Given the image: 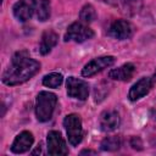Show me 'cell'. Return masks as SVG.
I'll use <instances>...</instances> for the list:
<instances>
[{"instance_id": "6da1fadb", "label": "cell", "mask_w": 156, "mask_h": 156, "mask_svg": "<svg viewBox=\"0 0 156 156\" xmlns=\"http://www.w3.org/2000/svg\"><path fill=\"white\" fill-rule=\"evenodd\" d=\"M40 69V63L30 58L26 50L17 51L12 60L11 65L2 73V82L6 85H18L27 80H29L33 76H35Z\"/></svg>"}, {"instance_id": "7a4b0ae2", "label": "cell", "mask_w": 156, "mask_h": 156, "mask_svg": "<svg viewBox=\"0 0 156 156\" xmlns=\"http://www.w3.org/2000/svg\"><path fill=\"white\" fill-rule=\"evenodd\" d=\"M57 104V98L54 93L40 91L35 101V116L39 122H48L55 111Z\"/></svg>"}, {"instance_id": "3957f363", "label": "cell", "mask_w": 156, "mask_h": 156, "mask_svg": "<svg viewBox=\"0 0 156 156\" xmlns=\"http://www.w3.org/2000/svg\"><path fill=\"white\" fill-rule=\"evenodd\" d=\"M63 127L66 129L68 141L72 146H77L83 139V128L80 117L77 113H69L63 119Z\"/></svg>"}, {"instance_id": "277c9868", "label": "cell", "mask_w": 156, "mask_h": 156, "mask_svg": "<svg viewBox=\"0 0 156 156\" xmlns=\"http://www.w3.org/2000/svg\"><path fill=\"white\" fill-rule=\"evenodd\" d=\"M94 37V32L88 24L83 22H74L72 23L65 34V41H76V43H83L85 40H89Z\"/></svg>"}, {"instance_id": "5b68a950", "label": "cell", "mask_w": 156, "mask_h": 156, "mask_svg": "<svg viewBox=\"0 0 156 156\" xmlns=\"http://www.w3.org/2000/svg\"><path fill=\"white\" fill-rule=\"evenodd\" d=\"M67 94L68 96L78 100H85L89 95V85L83 79H78L76 77H68L66 82Z\"/></svg>"}, {"instance_id": "8992f818", "label": "cell", "mask_w": 156, "mask_h": 156, "mask_svg": "<svg viewBox=\"0 0 156 156\" xmlns=\"http://www.w3.org/2000/svg\"><path fill=\"white\" fill-rule=\"evenodd\" d=\"M115 63V57L113 56H101L93 58L89 61L82 69V76L83 77H91L96 74L98 72H101L102 69L112 66Z\"/></svg>"}, {"instance_id": "52a82bcc", "label": "cell", "mask_w": 156, "mask_h": 156, "mask_svg": "<svg viewBox=\"0 0 156 156\" xmlns=\"http://www.w3.org/2000/svg\"><path fill=\"white\" fill-rule=\"evenodd\" d=\"M48 152L52 156L68 154V147L60 132L51 130L48 133Z\"/></svg>"}, {"instance_id": "ba28073f", "label": "cell", "mask_w": 156, "mask_h": 156, "mask_svg": "<svg viewBox=\"0 0 156 156\" xmlns=\"http://www.w3.org/2000/svg\"><path fill=\"white\" fill-rule=\"evenodd\" d=\"M108 35L118 40L129 39L133 35V26L126 20H117L110 26Z\"/></svg>"}, {"instance_id": "9c48e42d", "label": "cell", "mask_w": 156, "mask_h": 156, "mask_svg": "<svg viewBox=\"0 0 156 156\" xmlns=\"http://www.w3.org/2000/svg\"><path fill=\"white\" fill-rule=\"evenodd\" d=\"M35 6H37L35 0H20L13 5L12 11H13L15 17L18 21L26 22L30 20V17L33 16L35 11Z\"/></svg>"}, {"instance_id": "30bf717a", "label": "cell", "mask_w": 156, "mask_h": 156, "mask_svg": "<svg viewBox=\"0 0 156 156\" xmlns=\"http://www.w3.org/2000/svg\"><path fill=\"white\" fill-rule=\"evenodd\" d=\"M154 80L150 77H144L141 79H139L129 90L128 93V98L130 101H136L139 99H141L143 96H145L152 88Z\"/></svg>"}, {"instance_id": "8fae6325", "label": "cell", "mask_w": 156, "mask_h": 156, "mask_svg": "<svg viewBox=\"0 0 156 156\" xmlns=\"http://www.w3.org/2000/svg\"><path fill=\"white\" fill-rule=\"evenodd\" d=\"M33 134L30 132L23 130L15 138L11 145V151L15 154H23L30 149V146L33 145Z\"/></svg>"}, {"instance_id": "7c38bea8", "label": "cell", "mask_w": 156, "mask_h": 156, "mask_svg": "<svg viewBox=\"0 0 156 156\" xmlns=\"http://www.w3.org/2000/svg\"><path fill=\"white\" fill-rule=\"evenodd\" d=\"M119 123L121 117L115 110L105 111L100 117V129L102 132H113L119 127Z\"/></svg>"}, {"instance_id": "4fadbf2b", "label": "cell", "mask_w": 156, "mask_h": 156, "mask_svg": "<svg viewBox=\"0 0 156 156\" xmlns=\"http://www.w3.org/2000/svg\"><path fill=\"white\" fill-rule=\"evenodd\" d=\"M134 72H135L134 65L130 63V62H128V63L122 65L118 68L111 69L108 72V77L111 79H115V80H123V82H126V80H129L133 77Z\"/></svg>"}, {"instance_id": "5bb4252c", "label": "cell", "mask_w": 156, "mask_h": 156, "mask_svg": "<svg viewBox=\"0 0 156 156\" xmlns=\"http://www.w3.org/2000/svg\"><path fill=\"white\" fill-rule=\"evenodd\" d=\"M58 41V35L54 30H45L41 35L40 45H39V51L41 55H48L54 46H56Z\"/></svg>"}, {"instance_id": "9a60e30c", "label": "cell", "mask_w": 156, "mask_h": 156, "mask_svg": "<svg viewBox=\"0 0 156 156\" xmlns=\"http://www.w3.org/2000/svg\"><path fill=\"white\" fill-rule=\"evenodd\" d=\"M37 17L39 21L44 22L50 17V1L49 0H38L35 6Z\"/></svg>"}, {"instance_id": "2e32d148", "label": "cell", "mask_w": 156, "mask_h": 156, "mask_svg": "<svg viewBox=\"0 0 156 156\" xmlns=\"http://www.w3.org/2000/svg\"><path fill=\"white\" fill-rule=\"evenodd\" d=\"M121 144L122 141L119 136H107L101 141L100 147L104 151H117L121 147Z\"/></svg>"}, {"instance_id": "e0dca14e", "label": "cell", "mask_w": 156, "mask_h": 156, "mask_svg": "<svg viewBox=\"0 0 156 156\" xmlns=\"http://www.w3.org/2000/svg\"><path fill=\"white\" fill-rule=\"evenodd\" d=\"M79 18H80V22L88 24L93 21H95L96 18V12H95V9L93 5L90 4H87L82 7L80 12H79Z\"/></svg>"}, {"instance_id": "ac0fdd59", "label": "cell", "mask_w": 156, "mask_h": 156, "mask_svg": "<svg viewBox=\"0 0 156 156\" xmlns=\"http://www.w3.org/2000/svg\"><path fill=\"white\" fill-rule=\"evenodd\" d=\"M62 80H63V77L61 73L52 72V73L46 74L43 78V84L45 87H49V88H57L62 84Z\"/></svg>"}, {"instance_id": "d6986e66", "label": "cell", "mask_w": 156, "mask_h": 156, "mask_svg": "<svg viewBox=\"0 0 156 156\" xmlns=\"http://www.w3.org/2000/svg\"><path fill=\"white\" fill-rule=\"evenodd\" d=\"M130 146L133 147V149H135V150H141L143 147V143H141V140H140V138L139 136H132L130 138Z\"/></svg>"}, {"instance_id": "ffe728a7", "label": "cell", "mask_w": 156, "mask_h": 156, "mask_svg": "<svg viewBox=\"0 0 156 156\" xmlns=\"http://www.w3.org/2000/svg\"><path fill=\"white\" fill-rule=\"evenodd\" d=\"M104 2H107L110 5H115V6H121L122 4H127L126 0H101Z\"/></svg>"}, {"instance_id": "44dd1931", "label": "cell", "mask_w": 156, "mask_h": 156, "mask_svg": "<svg viewBox=\"0 0 156 156\" xmlns=\"http://www.w3.org/2000/svg\"><path fill=\"white\" fill-rule=\"evenodd\" d=\"M84 154H96L95 151H93V150H83V151H80V155H84Z\"/></svg>"}, {"instance_id": "7402d4cb", "label": "cell", "mask_w": 156, "mask_h": 156, "mask_svg": "<svg viewBox=\"0 0 156 156\" xmlns=\"http://www.w3.org/2000/svg\"><path fill=\"white\" fill-rule=\"evenodd\" d=\"M151 117H152L154 119H156V110H152V111H151Z\"/></svg>"}, {"instance_id": "603a6c76", "label": "cell", "mask_w": 156, "mask_h": 156, "mask_svg": "<svg viewBox=\"0 0 156 156\" xmlns=\"http://www.w3.org/2000/svg\"><path fill=\"white\" fill-rule=\"evenodd\" d=\"M152 80H154V83L156 82V72H155V74H154V78H152Z\"/></svg>"}]
</instances>
